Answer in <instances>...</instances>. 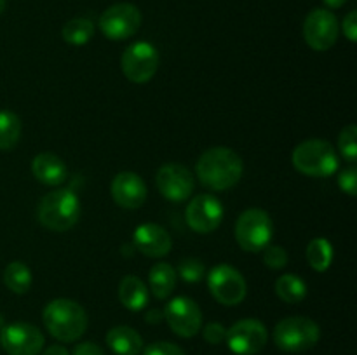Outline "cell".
Here are the masks:
<instances>
[{
	"label": "cell",
	"instance_id": "ffe728a7",
	"mask_svg": "<svg viewBox=\"0 0 357 355\" xmlns=\"http://www.w3.org/2000/svg\"><path fill=\"white\" fill-rule=\"evenodd\" d=\"M119 299L126 308L138 312L149 303V289L145 282L136 275H126L119 284Z\"/></svg>",
	"mask_w": 357,
	"mask_h": 355
},
{
	"label": "cell",
	"instance_id": "5bb4252c",
	"mask_svg": "<svg viewBox=\"0 0 357 355\" xmlns=\"http://www.w3.org/2000/svg\"><path fill=\"white\" fill-rule=\"evenodd\" d=\"M185 219L188 226L197 233H211L223 219V205L209 194L195 195L185 209Z\"/></svg>",
	"mask_w": 357,
	"mask_h": 355
},
{
	"label": "cell",
	"instance_id": "1f68e13d",
	"mask_svg": "<svg viewBox=\"0 0 357 355\" xmlns=\"http://www.w3.org/2000/svg\"><path fill=\"white\" fill-rule=\"evenodd\" d=\"M202 336L208 343L218 345L222 341H225L227 338V327H223L220 322H209L208 326H204V331H202Z\"/></svg>",
	"mask_w": 357,
	"mask_h": 355
},
{
	"label": "cell",
	"instance_id": "2e32d148",
	"mask_svg": "<svg viewBox=\"0 0 357 355\" xmlns=\"http://www.w3.org/2000/svg\"><path fill=\"white\" fill-rule=\"evenodd\" d=\"M110 190L115 204L124 209H138L146 200V184L136 173H119Z\"/></svg>",
	"mask_w": 357,
	"mask_h": 355
},
{
	"label": "cell",
	"instance_id": "d6a6232c",
	"mask_svg": "<svg viewBox=\"0 0 357 355\" xmlns=\"http://www.w3.org/2000/svg\"><path fill=\"white\" fill-rule=\"evenodd\" d=\"M344 33L351 42L357 40V13L356 10H351V13L344 17Z\"/></svg>",
	"mask_w": 357,
	"mask_h": 355
},
{
	"label": "cell",
	"instance_id": "7402d4cb",
	"mask_svg": "<svg viewBox=\"0 0 357 355\" xmlns=\"http://www.w3.org/2000/svg\"><path fill=\"white\" fill-rule=\"evenodd\" d=\"M275 294L282 299L284 303H302L307 296V285L298 275L295 274H284L275 281Z\"/></svg>",
	"mask_w": 357,
	"mask_h": 355
},
{
	"label": "cell",
	"instance_id": "e575fe53",
	"mask_svg": "<svg viewBox=\"0 0 357 355\" xmlns=\"http://www.w3.org/2000/svg\"><path fill=\"white\" fill-rule=\"evenodd\" d=\"M42 355H70V354L65 347H61V345H52V347H49Z\"/></svg>",
	"mask_w": 357,
	"mask_h": 355
},
{
	"label": "cell",
	"instance_id": "4fadbf2b",
	"mask_svg": "<svg viewBox=\"0 0 357 355\" xmlns=\"http://www.w3.org/2000/svg\"><path fill=\"white\" fill-rule=\"evenodd\" d=\"M164 319L171 331L181 338H192L201 331L202 312L194 299L187 296H176L164 308Z\"/></svg>",
	"mask_w": 357,
	"mask_h": 355
},
{
	"label": "cell",
	"instance_id": "6da1fadb",
	"mask_svg": "<svg viewBox=\"0 0 357 355\" xmlns=\"http://www.w3.org/2000/svg\"><path fill=\"white\" fill-rule=\"evenodd\" d=\"M243 159L227 146L206 150L195 166L199 181L213 191H225L236 187L243 178Z\"/></svg>",
	"mask_w": 357,
	"mask_h": 355
},
{
	"label": "cell",
	"instance_id": "30bf717a",
	"mask_svg": "<svg viewBox=\"0 0 357 355\" xmlns=\"http://www.w3.org/2000/svg\"><path fill=\"white\" fill-rule=\"evenodd\" d=\"M338 19L331 10L314 9L303 21V38L314 51L324 52L335 45L338 38Z\"/></svg>",
	"mask_w": 357,
	"mask_h": 355
},
{
	"label": "cell",
	"instance_id": "d590c367",
	"mask_svg": "<svg viewBox=\"0 0 357 355\" xmlns=\"http://www.w3.org/2000/svg\"><path fill=\"white\" fill-rule=\"evenodd\" d=\"M160 319H162V312H159V310H150V312L146 313V322L157 324Z\"/></svg>",
	"mask_w": 357,
	"mask_h": 355
},
{
	"label": "cell",
	"instance_id": "f546056e",
	"mask_svg": "<svg viewBox=\"0 0 357 355\" xmlns=\"http://www.w3.org/2000/svg\"><path fill=\"white\" fill-rule=\"evenodd\" d=\"M143 355H185V352L169 341H157L143 348Z\"/></svg>",
	"mask_w": 357,
	"mask_h": 355
},
{
	"label": "cell",
	"instance_id": "f35d334b",
	"mask_svg": "<svg viewBox=\"0 0 357 355\" xmlns=\"http://www.w3.org/2000/svg\"><path fill=\"white\" fill-rule=\"evenodd\" d=\"M3 326H6V324H3V317H2V313H0V329H2Z\"/></svg>",
	"mask_w": 357,
	"mask_h": 355
},
{
	"label": "cell",
	"instance_id": "7a4b0ae2",
	"mask_svg": "<svg viewBox=\"0 0 357 355\" xmlns=\"http://www.w3.org/2000/svg\"><path fill=\"white\" fill-rule=\"evenodd\" d=\"M42 319L51 336L65 343L77 341L87 329L86 310L73 299H52L44 308Z\"/></svg>",
	"mask_w": 357,
	"mask_h": 355
},
{
	"label": "cell",
	"instance_id": "7c38bea8",
	"mask_svg": "<svg viewBox=\"0 0 357 355\" xmlns=\"http://www.w3.org/2000/svg\"><path fill=\"white\" fill-rule=\"evenodd\" d=\"M0 347L9 355H38L44 348V334L28 322L7 324L0 329Z\"/></svg>",
	"mask_w": 357,
	"mask_h": 355
},
{
	"label": "cell",
	"instance_id": "4dcf8cb0",
	"mask_svg": "<svg viewBox=\"0 0 357 355\" xmlns=\"http://www.w3.org/2000/svg\"><path fill=\"white\" fill-rule=\"evenodd\" d=\"M338 187H340L342 191L349 195H357V171L356 167H349V169H344L338 176Z\"/></svg>",
	"mask_w": 357,
	"mask_h": 355
},
{
	"label": "cell",
	"instance_id": "5b68a950",
	"mask_svg": "<svg viewBox=\"0 0 357 355\" xmlns=\"http://www.w3.org/2000/svg\"><path fill=\"white\" fill-rule=\"evenodd\" d=\"M321 338V329L312 319L302 315L286 317L275 326L274 343L282 352L300 354L316 347Z\"/></svg>",
	"mask_w": 357,
	"mask_h": 355
},
{
	"label": "cell",
	"instance_id": "8fae6325",
	"mask_svg": "<svg viewBox=\"0 0 357 355\" xmlns=\"http://www.w3.org/2000/svg\"><path fill=\"white\" fill-rule=\"evenodd\" d=\"M268 340L267 327L257 319H243L227 329V345L236 355H257Z\"/></svg>",
	"mask_w": 357,
	"mask_h": 355
},
{
	"label": "cell",
	"instance_id": "d6986e66",
	"mask_svg": "<svg viewBox=\"0 0 357 355\" xmlns=\"http://www.w3.org/2000/svg\"><path fill=\"white\" fill-rule=\"evenodd\" d=\"M107 345L115 355H139L143 352V338L129 326L112 327L107 334Z\"/></svg>",
	"mask_w": 357,
	"mask_h": 355
},
{
	"label": "cell",
	"instance_id": "ac0fdd59",
	"mask_svg": "<svg viewBox=\"0 0 357 355\" xmlns=\"http://www.w3.org/2000/svg\"><path fill=\"white\" fill-rule=\"evenodd\" d=\"M31 173L40 183L49 184V187L65 183L66 176H68L65 162L58 155L49 152L38 153L35 157L33 162H31Z\"/></svg>",
	"mask_w": 357,
	"mask_h": 355
},
{
	"label": "cell",
	"instance_id": "9a60e30c",
	"mask_svg": "<svg viewBox=\"0 0 357 355\" xmlns=\"http://www.w3.org/2000/svg\"><path fill=\"white\" fill-rule=\"evenodd\" d=\"M157 188L160 195L171 202H183L194 191L192 173L181 164H166L157 171Z\"/></svg>",
	"mask_w": 357,
	"mask_h": 355
},
{
	"label": "cell",
	"instance_id": "83f0119b",
	"mask_svg": "<svg viewBox=\"0 0 357 355\" xmlns=\"http://www.w3.org/2000/svg\"><path fill=\"white\" fill-rule=\"evenodd\" d=\"M181 278L187 282H199L204 278L206 268L202 265L201 260L197 258H187V260H181L180 267H178Z\"/></svg>",
	"mask_w": 357,
	"mask_h": 355
},
{
	"label": "cell",
	"instance_id": "3957f363",
	"mask_svg": "<svg viewBox=\"0 0 357 355\" xmlns=\"http://www.w3.org/2000/svg\"><path fill=\"white\" fill-rule=\"evenodd\" d=\"M38 221L51 232H66L80 218V200L72 190H54L38 204Z\"/></svg>",
	"mask_w": 357,
	"mask_h": 355
},
{
	"label": "cell",
	"instance_id": "f1b7e54d",
	"mask_svg": "<svg viewBox=\"0 0 357 355\" xmlns=\"http://www.w3.org/2000/svg\"><path fill=\"white\" fill-rule=\"evenodd\" d=\"M264 261L268 268L279 270V268H282L288 263V253L284 251V247L275 246V244H268L264 249Z\"/></svg>",
	"mask_w": 357,
	"mask_h": 355
},
{
	"label": "cell",
	"instance_id": "e0dca14e",
	"mask_svg": "<svg viewBox=\"0 0 357 355\" xmlns=\"http://www.w3.org/2000/svg\"><path fill=\"white\" fill-rule=\"evenodd\" d=\"M132 242H135V247L139 253L149 258L166 256L171 251V246H173V240H171V235L167 233V230L155 225V223L139 225L135 230Z\"/></svg>",
	"mask_w": 357,
	"mask_h": 355
},
{
	"label": "cell",
	"instance_id": "8992f818",
	"mask_svg": "<svg viewBox=\"0 0 357 355\" xmlns=\"http://www.w3.org/2000/svg\"><path fill=\"white\" fill-rule=\"evenodd\" d=\"M274 226L271 216L261 209H248L237 218L236 239L244 251L260 253L271 244Z\"/></svg>",
	"mask_w": 357,
	"mask_h": 355
},
{
	"label": "cell",
	"instance_id": "44dd1931",
	"mask_svg": "<svg viewBox=\"0 0 357 355\" xmlns=\"http://www.w3.org/2000/svg\"><path fill=\"white\" fill-rule=\"evenodd\" d=\"M149 282L150 291L153 292V296L159 299H164L174 291V285H176V271H174V268L171 265L157 263L150 270Z\"/></svg>",
	"mask_w": 357,
	"mask_h": 355
},
{
	"label": "cell",
	"instance_id": "ba28073f",
	"mask_svg": "<svg viewBox=\"0 0 357 355\" xmlns=\"http://www.w3.org/2000/svg\"><path fill=\"white\" fill-rule=\"evenodd\" d=\"M208 287L213 298L225 306L239 305L246 298L248 285L239 270L230 265H218L208 275Z\"/></svg>",
	"mask_w": 357,
	"mask_h": 355
},
{
	"label": "cell",
	"instance_id": "cb8c5ba5",
	"mask_svg": "<svg viewBox=\"0 0 357 355\" xmlns=\"http://www.w3.org/2000/svg\"><path fill=\"white\" fill-rule=\"evenodd\" d=\"M307 261L316 271H326L333 261V246L326 239H314L307 246Z\"/></svg>",
	"mask_w": 357,
	"mask_h": 355
},
{
	"label": "cell",
	"instance_id": "484cf974",
	"mask_svg": "<svg viewBox=\"0 0 357 355\" xmlns=\"http://www.w3.org/2000/svg\"><path fill=\"white\" fill-rule=\"evenodd\" d=\"M65 42L72 45H84L93 38L94 24L87 17H73L63 26L61 30Z\"/></svg>",
	"mask_w": 357,
	"mask_h": 355
},
{
	"label": "cell",
	"instance_id": "603a6c76",
	"mask_svg": "<svg viewBox=\"0 0 357 355\" xmlns=\"http://www.w3.org/2000/svg\"><path fill=\"white\" fill-rule=\"evenodd\" d=\"M3 282L7 289L16 294H24L31 287V271L23 261H13L3 270Z\"/></svg>",
	"mask_w": 357,
	"mask_h": 355
},
{
	"label": "cell",
	"instance_id": "836d02e7",
	"mask_svg": "<svg viewBox=\"0 0 357 355\" xmlns=\"http://www.w3.org/2000/svg\"><path fill=\"white\" fill-rule=\"evenodd\" d=\"M73 355H105V354L96 343H91V341H84V343L77 345L75 350H73Z\"/></svg>",
	"mask_w": 357,
	"mask_h": 355
},
{
	"label": "cell",
	"instance_id": "d4e9b609",
	"mask_svg": "<svg viewBox=\"0 0 357 355\" xmlns=\"http://www.w3.org/2000/svg\"><path fill=\"white\" fill-rule=\"evenodd\" d=\"M20 117L9 110H0V150L7 152L17 145L21 136Z\"/></svg>",
	"mask_w": 357,
	"mask_h": 355
},
{
	"label": "cell",
	"instance_id": "74e56055",
	"mask_svg": "<svg viewBox=\"0 0 357 355\" xmlns=\"http://www.w3.org/2000/svg\"><path fill=\"white\" fill-rule=\"evenodd\" d=\"M3 9H6V0H0V14L3 13Z\"/></svg>",
	"mask_w": 357,
	"mask_h": 355
},
{
	"label": "cell",
	"instance_id": "9c48e42d",
	"mask_svg": "<svg viewBox=\"0 0 357 355\" xmlns=\"http://www.w3.org/2000/svg\"><path fill=\"white\" fill-rule=\"evenodd\" d=\"M142 13L136 6L128 2L108 7L100 16V30L110 40H126L139 30Z\"/></svg>",
	"mask_w": 357,
	"mask_h": 355
},
{
	"label": "cell",
	"instance_id": "4316f807",
	"mask_svg": "<svg viewBox=\"0 0 357 355\" xmlns=\"http://www.w3.org/2000/svg\"><path fill=\"white\" fill-rule=\"evenodd\" d=\"M338 150L347 159L349 162L354 164L357 159V127L354 124H349L347 127L342 129L338 136Z\"/></svg>",
	"mask_w": 357,
	"mask_h": 355
},
{
	"label": "cell",
	"instance_id": "277c9868",
	"mask_svg": "<svg viewBox=\"0 0 357 355\" xmlns=\"http://www.w3.org/2000/svg\"><path fill=\"white\" fill-rule=\"evenodd\" d=\"M293 166L310 178H328L337 173L338 157L324 139H307L293 150Z\"/></svg>",
	"mask_w": 357,
	"mask_h": 355
},
{
	"label": "cell",
	"instance_id": "52a82bcc",
	"mask_svg": "<svg viewBox=\"0 0 357 355\" xmlns=\"http://www.w3.org/2000/svg\"><path fill=\"white\" fill-rule=\"evenodd\" d=\"M121 66L129 82L145 84L159 68V52L149 42H135L122 52Z\"/></svg>",
	"mask_w": 357,
	"mask_h": 355
},
{
	"label": "cell",
	"instance_id": "8d00e7d4",
	"mask_svg": "<svg viewBox=\"0 0 357 355\" xmlns=\"http://www.w3.org/2000/svg\"><path fill=\"white\" fill-rule=\"evenodd\" d=\"M323 2L326 3V7H330V9H338V7L345 6L347 0H323Z\"/></svg>",
	"mask_w": 357,
	"mask_h": 355
}]
</instances>
